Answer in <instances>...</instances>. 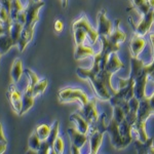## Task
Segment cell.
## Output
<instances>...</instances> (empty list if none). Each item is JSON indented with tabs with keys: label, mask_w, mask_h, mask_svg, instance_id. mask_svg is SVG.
<instances>
[{
	"label": "cell",
	"mask_w": 154,
	"mask_h": 154,
	"mask_svg": "<svg viewBox=\"0 0 154 154\" xmlns=\"http://www.w3.org/2000/svg\"><path fill=\"white\" fill-rule=\"evenodd\" d=\"M153 19H154V8H153Z\"/></svg>",
	"instance_id": "46"
},
{
	"label": "cell",
	"mask_w": 154,
	"mask_h": 154,
	"mask_svg": "<svg viewBox=\"0 0 154 154\" xmlns=\"http://www.w3.org/2000/svg\"><path fill=\"white\" fill-rule=\"evenodd\" d=\"M106 113H102L99 115V118L96 122L89 125L88 131V141L89 143V153L97 154L99 152L102 142H103L104 133H106Z\"/></svg>",
	"instance_id": "1"
},
{
	"label": "cell",
	"mask_w": 154,
	"mask_h": 154,
	"mask_svg": "<svg viewBox=\"0 0 154 154\" xmlns=\"http://www.w3.org/2000/svg\"><path fill=\"white\" fill-rule=\"evenodd\" d=\"M70 121L75 125V128L79 131H81V133H83V134H88V128H89V123L78 112H75V113L71 114V115H70Z\"/></svg>",
	"instance_id": "19"
},
{
	"label": "cell",
	"mask_w": 154,
	"mask_h": 154,
	"mask_svg": "<svg viewBox=\"0 0 154 154\" xmlns=\"http://www.w3.org/2000/svg\"><path fill=\"white\" fill-rule=\"evenodd\" d=\"M40 144H41V140L39 139V137L36 135L35 131H34V133L29 137V141H28L29 150H31L30 152L38 153L39 147H40Z\"/></svg>",
	"instance_id": "28"
},
{
	"label": "cell",
	"mask_w": 154,
	"mask_h": 154,
	"mask_svg": "<svg viewBox=\"0 0 154 154\" xmlns=\"http://www.w3.org/2000/svg\"><path fill=\"white\" fill-rule=\"evenodd\" d=\"M112 30V22L106 17V11L101 9L98 14V34L99 36H108Z\"/></svg>",
	"instance_id": "10"
},
{
	"label": "cell",
	"mask_w": 154,
	"mask_h": 154,
	"mask_svg": "<svg viewBox=\"0 0 154 154\" xmlns=\"http://www.w3.org/2000/svg\"><path fill=\"white\" fill-rule=\"evenodd\" d=\"M72 27H80V28H82L84 31L86 32V34H88L89 41L93 44L97 43V40H98V38H99L98 31L91 26V24L88 22V20L85 16L80 17V18L77 19L75 22H73Z\"/></svg>",
	"instance_id": "8"
},
{
	"label": "cell",
	"mask_w": 154,
	"mask_h": 154,
	"mask_svg": "<svg viewBox=\"0 0 154 154\" xmlns=\"http://www.w3.org/2000/svg\"><path fill=\"white\" fill-rule=\"evenodd\" d=\"M113 118L117 121L118 123H120L123 119L125 118V113L122 110L120 106H113Z\"/></svg>",
	"instance_id": "33"
},
{
	"label": "cell",
	"mask_w": 154,
	"mask_h": 154,
	"mask_svg": "<svg viewBox=\"0 0 154 154\" xmlns=\"http://www.w3.org/2000/svg\"><path fill=\"white\" fill-rule=\"evenodd\" d=\"M25 73L27 74V77H28V79H29L28 83H29V84H31L32 86L35 85L37 81L39 80V77L37 76V74L35 73V72L32 71L31 69H29V68L25 69Z\"/></svg>",
	"instance_id": "36"
},
{
	"label": "cell",
	"mask_w": 154,
	"mask_h": 154,
	"mask_svg": "<svg viewBox=\"0 0 154 154\" xmlns=\"http://www.w3.org/2000/svg\"><path fill=\"white\" fill-rule=\"evenodd\" d=\"M51 128V126H49L48 125H45V123H44V125H38L35 128V133H36V135L39 137V139H40L41 141H43V140H46L48 137L49 136Z\"/></svg>",
	"instance_id": "29"
},
{
	"label": "cell",
	"mask_w": 154,
	"mask_h": 154,
	"mask_svg": "<svg viewBox=\"0 0 154 154\" xmlns=\"http://www.w3.org/2000/svg\"><path fill=\"white\" fill-rule=\"evenodd\" d=\"M8 29H9V27H8ZM8 29H7L3 34L0 35V54H6L12 46L16 45V43L12 40Z\"/></svg>",
	"instance_id": "18"
},
{
	"label": "cell",
	"mask_w": 154,
	"mask_h": 154,
	"mask_svg": "<svg viewBox=\"0 0 154 154\" xmlns=\"http://www.w3.org/2000/svg\"><path fill=\"white\" fill-rule=\"evenodd\" d=\"M96 105L97 99H91V100H88L86 104L81 106V108L78 110V113L88 121L89 125L96 122L99 118V115H100L96 108Z\"/></svg>",
	"instance_id": "6"
},
{
	"label": "cell",
	"mask_w": 154,
	"mask_h": 154,
	"mask_svg": "<svg viewBox=\"0 0 154 154\" xmlns=\"http://www.w3.org/2000/svg\"><path fill=\"white\" fill-rule=\"evenodd\" d=\"M24 73L23 64L20 59H16L12 63L11 69V78L14 83H18L21 80L22 76Z\"/></svg>",
	"instance_id": "21"
},
{
	"label": "cell",
	"mask_w": 154,
	"mask_h": 154,
	"mask_svg": "<svg viewBox=\"0 0 154 154\" xmlns=\"http://www.w3.org/2000/svg\"><path fill=\"white\" fill-rule=\"evenodd\" d=\"M147 78H148V80H150L151 82H153V83H154V69L150 72V73L148 74V77H147Z\"/></svg>",
	"instance_id": "42"
},
{
	"label": "cell",
	"mask_w": 154,
	"mask_h": 154,
	"mask_svg": "<svg viewBox=\"0 0 154 154\" xmlns=\"http://www.w3.org/2000/svg\"><path fill=\"white\" fill-rule=\"evenodd\" d=\"M152 143H153L152 138H148V140L145 141V142L136 140L135 141V147H136L137 152L140 153V154L149 153V149L152 147Z\"/></svg>",
	"instance_id": "24"
},
{
	"label": "cell",
	"mask_w": 154,
	"mask_h": 154,
	"mask_svg": "<svg viewBox=\"0 0 154 154\" xmlns=\"http://www.w3.org/2000/svg\"><path fill=\"white\" fill-rule=\"evenodd\" d=\"M119 133H120L121 137L123 138L125 142L128 144V145H130L131 140H133V136H131V125L125 120V118L119 123Z\"/></svg>",
	"instance_id": "22"
},
{
	"label": "cell",
	"mask_w": 154,
	"mask_h": 154,
	"mask_svg": "<svg viewBox=\"0 0 154 154\" xmlns=\"http://www.w3.org/2000/svg\"><path fill=\"white\" fill-rule=\"evenodd\" d=\"M11 2L12 0H0V4L9 12L11 11Z\"/></svg>",
	"instance_id": "38"
},
{
	"label": "cell",
	"mask_w": 154,
	"mask_h": 154,
	"mask_svg": "<svg viewBox=\"0 0 154 154\" xmlns=\"http://www.w3.org/2000/svg\"><path fill=\"white\" fill-rule=\"evenodd\" d=\"M0 143H7V140L3 133V128H2L1 122H0Z\"/></svg>",
	"instance_id": "39"
},
{
	"label": "cell",
	"mask_w": 154,
	"mask_h": 154,
	"mask_svg": "<svg viewBox=\"0 0 154 154\" xmlns=\"http://www.w3.org/2000/svg\"><path fill=\"white\" fill-rule=\"evenodd\" d=\"M32 1H34V2H40L41 0H32Z\"/></svg>",
	"instance_id": "45"
},
{
	"label": "cell",
	"mask_w": 154,
	"mask_h": 154,
	"mask_svg": "<svg viewBox=\"0 0 154 154\" xmlns=\"http://www.w3.org/2000/svg\"><path fill=\"white\" fill-rule=\"evenodd\" d=\"M148 99H149V104H150L151 107V111H152V114H154V91L148 97Z\"/></svg>",
	"instance_id": "40"
},
{
	"label": "cell",
	"mask_w": 154,
	"mask_h": 154,
	"mask_svg": "<svg viewBox=\"0 0 154 154\" xmlns=\"http://www.w3.org/2000/svg\"><path fill=\"white\" fill-rule=\"evenodd\" d=\"M7 148V143H0V154L5 152Z\"/></svg>",
	"instance_id": "41"
},
{
	"label": "cell",
	"mask_w": 154,
	"mask_h": 154,
	"mask_svg": "<svg viewBox=\"0 0 154 154\" xmlns=\"http://www.w3.org/2000/svg\"><path fill=\"white\" fill-rule=\"evenodd\" d=\"M48 81L46 78L39 79L35 85L33 86V96L37 97L40 95V94H43L44 91H45L46 88H48Z\"/></svg>",
	"instance_id": "30"
},
{
	"label": "cell",
	"mask_w": 154,
	"mask_h": 154,
	"mask_svg": "<svg viewBox=\"0 0 154 154\" xmlns=\"http://www.w3.org/2000/svg\"><path fill=\"white\" fill-rule=\"evenodd\" d=\"M67 5H68V0H62V6H63L64 8H66Z\"/></svg>",
	"instance_id": "43"
},
{
	"label": "cell",
	"mask_w": 154,
	"mask_h": 154,
	"mask_svg": "<svg viewBox=\"0 0 154 154\" xmlns=\"http://www.w3.org/2000/svg\"><path fill=\"white\" fill-rule=\"evenodd\" d=\"M144 61L143 60H140L139 58H134L131 57V77H133L134 80L137 79L138 77L142 76L144 73H146L144 71ZM147 74V73H146Z\"/></svg>",
	"instance_id": "16"
},
{
	"label": "cell",
	"mask_w": 154,
	"mask_h": 154,
	"mask_svg": "<svg viewBox=\"0 0 154 154\" xmlns=\"http://www.w3.org/2000/svg\"><path fill=\"white\" fill-rule=\"evenodd\" d=\"M59 125H60L59 120L54 121L53 126H51V133H49V136L48 137V139H46V140H44V141H45V143H46V145H48V147L51 148V153H53L54 142V140L57 139V137L59 136Z\"/></svg>",
	"instance_id": "25"
},
{
	"label": "cell",
	"mask_w": 154,
	"mask_h": 154,
	"mask_svg": "<svg viewBox=\"0 0 154 154\" xmlns=\"http://www.w3.org/2000/svg\"><path fill=\"white\" fill-rule=\"evenodd\" d=\"M95 54H96V51H95V49H94V48L84 45V43L78 44V45H76L75 51H74V59L78 61V60L88 58V57H94Z\"/></svg>",
	"instance_id": "17"
},
{
	"label": "cell",
	"mask_w": 154,
	"mask_h": 154,
	"mask_svg": "<svg viewBox=\"0 0 154 154\" xmlns=\"http://www.w3.org/2000/svg\"><path fill=\"white\" fill-rule=\"evenodd\" d=\"M72 32H73V37H74V41H75V45L84 43L88 34H86V32L84 31L82 28H80V27H72Z\"/></svg>",
	"instance_id": "27"
},
{
	"label": "cell",
	"mask_w": 154,
	"mask_h": 154,
	"mask_svg": "<svg viewBox=\"0 0 154 154\" xmlns=\"http://www.w3.org/2000/svg\"><path fill=\"white\" fill-rule=\"evenodd\" d=\"M64 147H65V145H64L63 138L58 136L56 140H54V145H53V153H54V154H62L64 152Z\"/></svg>",
	"instance_id": "32"
},
{
	"label": "cell",
	"mask_w": 154,
	"mask_h": 154,
	"mask_svg": "<svg viewBox=\"0 0 154 154\" xmlns=\"http://www.w3.org/2000/svg\"><path fill=\"white\" fill-rule=\"evenodd\" d=\"M34 99H35V97L33 96V86L28 83L26 88H25L23 97H22V109L19 114L20 116L24 115L25 113H27L33 107Z\"/></svg>",
	"instance_id": "11"
},
{
	"label": "cell",
	"mask_w": 154,
	"mask_h": 154,
	"mask_svg": "<svg viewBox=\"0 0 154 154\" xmlns=\"http://www.w3.org/2000/svg\"><path fill=\"white\" fill-rule=\"evenodd\" d=\"M68 137L70 139V153L79 154L80 149L83 147L85 142H88V135L79 131L76 128H69L67 131Z\"/></svg>",
	"instance_id": "5"
},
{
	"label": "cell",
	"mask_w": 154,
	"mask_h": 154,
	"mask_svg": "<svg viewBox=\"0 0 154 154\" xmlns=\"http://www.w3.org/2000/svg\"><path fill=\"white\" fill-rule=\"evenodd\" d=\"M131 2H133L134 6L138 9V11L140 12L142 16L147 14L149 9L151 8V7L149 6L147 0H131Z\"/></svg>",
	"instance_id": "31"
},
{
	"label": "cell",
	"mask_w": 154,
	"mask_h": 154,
	"mask_svg": "<svg viewBox=\"0 0 154 154\" xmlns=\"http://www.w3.org/2000/svg\"><path fill=\"white\" fill-rule=\"evenodd\" d=\"M147 77L148 75L146 73H144L142 76L138 77L135 79V85H134V94L135 97L138 100H140L141 98H143L144 96H146V84H147Z\"/></svg>",
	"instance_id": "15"
},
{
	"label": "cell",
	"mask_w": 154,
	"mask_h": 154,
	"mask_svg": "<svg viewBox=\"0 0 154 154\" xmlns=\"http://www.w3.org/2000/svg\"><path fill=\"white\" fill-rule=\"evenodd\" d=\"M7 99L9 101V104L12 107L14 111L17 114H20L21 112V109H22V93L17 88V86L14 85V83H12L9 85V88L7 91Z\"/></svg>",
	"instance_id": "9"
},
{
	"label": "cell",
	"mask_w": 154,
	"mask_h": 154,
	"mask_svg": "<svg viewBox=\"0 0 154 154\" xmlns=\"http://www.w3.org/2000/svg\"><path fill=\"white\" fill-rule=\"evenodd\" d=\"M152 114L151 107L149 104V99L147 96H144L139 100V106L137 110V120L147 121V119Z\"/></svg>",
	"instance_id": "12"
},
{
	"label": "cell",
	"mask_w": 154,
	"mask_h": 154,
	"mask_svg": "<svg viewBox=\"0 0 154 154\" xmlns=\"http://www.w3.org/2000/svg\"><path fill=\"white\" fill-rule=\"evenodd\" d=\"M25 9V6L22 4L21 0H12L11 11H9V16L12 21H16L17 18L22 11Z\"/></svg>",
	"instance_id": "26"
},
{
	"label": "cell",
	"mask_w": 154,
	"mask_h": 154,
	"mask_svg": "<svg viewBox=\"0 0 154 154\" xmlns=\"http://www.w3.org/2000/svg\"><path fill=\"white\" fill-rule=\"evenodd\" d=\"M119 24H120V20L116 19L115 22H114V25H112V30H111L110 34L107 36L109 40L114 42V43H120V42L125 41L126 39L125 32L121 31Z\"/></svg>",
	"instance_id": "14"
},
{
	"label": "cell",
	"mask_w": 154,
	"mask_h": 154,
	"mask_svg": "<svg viewBox=\"0 0 154 154\" xmlns=\"http://www.w3.org/2000/svg\"><path fill=\"white\" fill-rule=\"evenodd\" d=\"M146 46V41L142 36H139L135 33L131 40L130 42V48H131V56L134 58H138L140 54L144 51Z\"/></svg>",
	"instance_id": "13"
},
{
	"label": "cell",
	"mask_w": 154,
	"mask_h": 154,
	"mask_svg": "<svg viewBox=\"0 0 154 154\" xmlns=\"http://www.w3.org/2000/svg\"><path fill=\"white\" fill-rule=\"evenodd\" d=\"M149 39H150V42H151V46H152V53H153V58H152V62L151 64L149 65H145L144 66V71L147 73V75L150 73L151 71L154 69V33H151L150 36H149Z\"/></svg>",
	"instance_id": "34"
},
{
	"label": "cell",
	"mask_w": 154,
	"mask_h": 154,
	"mask_svg": "<svg viewBox=\"0 0 154 154\" xmlns=\"http://www.w3.org/2000/svg\"><path fill=\"white\" fill-rule=\"evenodd\" d=\"M54 31H56L57 33H61L64 29V24L61 20H57V21L54 22Z\"/></svg>",
	"instance_id": "37"
},
{
	"label": "cell",
	"mask_w": 154,
	"mask_h": 154,
	"mask_svg": "<svg viewBox=\"0 0 154 154\" xmlns=\"http://www.w3.org/2000/svg\"><path fill=\"white\" fill-rule=\"evenodd\" d=\"M12 20L11 19V16H9V12L4 8L3 6L0 4V22L4 25L9 24Z\"/></svg>",
	"instance_id": "35"
},
{
	"label": "cell",
	"mask_w": 154,
	"mask_h": 154,
	"mask_svg": "<svg viewBox=\"0 0 154 154\" xmlns=\"http://www.w3.org/2000/svg\"><path fill=\"white\" fill-rule=\"evenodd\" d=\"M106 131L109 134L111 139V144L116 150H122L128 147V144L125 142L123 138L119 133V123L113 117L111 118L110 122L106 126Z\"/></svg>",
	"instance_id": "4"
},
{
	"label": "cell",
	"mask_w": 154,
	"mask_h": 154,
	"mask_svg": "<svg viewBox=\"0 0 154 154\" xmlns=\"http://www.w3.org/2000/svg\"><path fill=\"white\" fill-rule=\"evenodd\" d=\"M44 2H34L32 0H28V4L25 7V23L23 30L34 32V27L39 21L38 12L39 9L44 6Z\"/></svg>",
	"instance_id": "2"
},
{
	"label": "cell",
	"mask_w": 154,
	"mask_h": 154,
	"mask_svg": "<svg viewBox=\"0 0 154 154\" xmlns=\"http://www.w3.org/2000/svg\"><path fill=\"white\" fill-rule=\"evenodd\" d=\"M145 128H146V121L136 120L134 122V125H131V133L134 131L136 134L137 140L142 141V142H145V141L148 140V136L146 134Z\"/></svg>",
	"instance_id": "20"
},
{
	"label": "cell",
	"mask_w": 154,
	"mask_h": 154,
	"mask_svg": "<svg viewBox=\"0 0 154 154\" xmlns=\"http://www.w3.org/2000/svg\"><path fill=\"white\" fill-rule=\"evenodd\" d=\"M58 98L61 103H71V102H79L82 106L88 103L89 100L88 95L79 88H65L60 89L58 93Z\"/></svg>",
	"instance_id": "3"
},
{
	"label": "cell",
	"mask_w": 154,
	"mask_h": 154,
	"mask_svg": "<svg viewBox=\"0 0 154 154\" xmlns=\"http://www.w3.org/2000/svg\"><path fill=\"white\" fill-rule=\"evenodd\" d=\"M149 153L150 154H154V147H151L149 149Z\"/></svg>",
	"instance_id": "44"
},
{
	"label": "cell",
	"mask_w": 154,
	"mask_h": 154,
	"mask_svg": "<svg viewBox=\"0 0 154 154\" xmlns=\"http://www.w3.org/2000/svg\"><path fill=\"white\" fill-rule=\"evenodd\" d=\"M23 24L19 23L17 21H11V25H9V33H11V36L14 42L16 43V45H18L20 36H21L22 30H23Z\"/></svg>",
	"instance_id": "23"
},
{
	"label": "cell",
	"mask_w": 154,
	"mask_h": 154,
	"mask_svg": "<svg viewBox=\"0 0 154 154\" xmlns=\"http://www.w3.org/2000/svg\"><path fill=\"white\" fill-rule=\"evenodd\" d=\"M1 56H2V54H0V59H1Z\"/></svg>",
	"instance_id": "47"
},
{
	"label": "cell",
	"mask_w": 154,
	"mask_h": 154,
	"mask_svg": "<svg viewBox=\"0 0 154 154\" xmlns=\"http://www.w3.org/2000/svg\"><path fill=\"white\" fill-rule=\"evenodd\" d=\"M154 23V19H153V8H150L148 11V12L146 14H144L143 18L141 19V21L139 22L137 25H134L131 23L135 30V33L138 34L139 36H145L146 34L149 32L151 26Z\"/></svg>",
	"instance_id": "7"
}]
</instances>
